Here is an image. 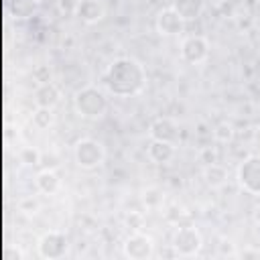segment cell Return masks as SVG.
Listing matches in <instances>:
<instances>
[{"label": "cell", "instance_id": "cell-1", "mask_svg": "<svg viewBox=\"0 0 260 260\" xmlns=\"http://www.w3.org/2000/svg\"><path fill=\"white\" fill-rule=\"evenodd\" d=\"M104 85L116 98H132L144 89L146 71L134 57H118L106 67Z\"/></svg>", "mask_w": 260, "mask_h": 260}, {"label": "cell", "instance_id": "cell-2", "mask_svg": "<svg viewBox=\"0 0 260 260\" xmlns=\"http://www.w3.org/2000/svg\"><path fill=\"white\" fill-rule=\"evenodd\" d=\"M110 108V102L106 93L95 85H85L75 91L73 95V110L77 116L85 120H98L102 118Z\"/></svg>", "mask_w": 260, "mask_h": 260}, {"label": "cell", "instance_id": "cell-3", "mask_svg": "<svg viewBox=\"0 0 260 260\" xmlns=\"http://www.w3.org/2000/svg\"><path fill=\"white\" fill-rule=\"evenodd\" d=\"M73 160L79 169L83 171H93L98 167L104 165L106 160V148L100 140L95 138H79L75 144H73Z\"/></svg>", "mask_w": 260, "mask_h": 260}, {"label": "cell", "instance_id": "cell-4", "mask_svg": "<svg viewBox=\"0 0 260 260\" xmlns=\"http://www.w3.org/2000/svg\"><path fill=\"white\" fill-rule=\"evenodd\" d=\"M175 256L181 258H193L203 248V236L195 225H179L171 240Z\"/></svg>", "mask_w": 260, "mask_h": 260}, {"label": "cell", "instance_id": "cell-5", "mask_svg": "<svg viewBox=\"0 0 260 260\" xmlns=\"http://www.w3.org/2000/svg\"><path fill=\"white\" fill-rule=\"evenodd\" d=\"M69 252V238L61 230H49L37 240V254L45 260H59Z\"/></svg>", "mask_w": 260, "mask_h": 260}, {"label": "cell", "instance_id": "cell-6", "mask_svg": "<svg viewBox=\"0 0 260 260\" xmlns=\"http://www.w3.org/2000/svg\"><path fill=\"white\" fill-rule=\"evenodd\" d=\"M236 179L246 193L260 195V154H248L238 165Z\"/></svg>", "mask_w": 260, "mask_h": 260}, {"label": "cell", "instance_id": "cell-7", "mask_svg": "<svg viewBox=\"0 0 260 260\" xmlns=\"http://www.w3.org/2000/svg\"><path fill=\"white\" fill-rule=\"evenodd\" d=\"M122 252L130 260H148L154 256V240L144 232H130L122 244Z\"/></svg>", "mask_w": 260, "mask_h": 260}, {"label": "cell", "instance_id": "cell-8", "mask_svg": "<svg viewBox=\"0 0 260 260\" xmlns=\"http://www.w3.org/2000/svg\"><path fill=\"white\" fill-rule=\"evenodd\" d=\"M181 59L189 65H199L209 57V41L201 35H189L181 41L179 47Z\"/></svg>", "mask_w": 260, "mask_h": 260}, {"label": "cell", "instance_id": "cell-9", "mask_svg": "<svg viewBox=\"0 0 260 260\" xmlns=\"http://www.w3.org/2000/svg\"><path fill=\"white\" fill-rule=\"evenodd\" d=\"M185 24H187L185 18L173 6L158 10V14L154 18V28L160 37H177L185 30Z\"/></svg>", "mask_w": 260, "mask_h": 260}, {"label": "cell", "instance_id": "cell-10", "mask_svg": "<svg viewBox=\"0 0 260 260\" xmlns=\"http://www.w3.org/2000/svg\"><path fill=\"white\" fill-rule=\"evenodd\" d=\"M148 134L152 140H165V142H177L179 140V126L173 118H167V116H160V118H154L148 126Z\"/></svg>", "mask_w": 260, "mask_h": 260}, {"label": "cell", "instance_id": "cell-11", "mask_svg": "<svg viewBox=\"0 0 260 260\" xmlns=\"http://www.w3.org/2000/svg\"><path fill=\"white\" fill-rule=\"evenodd\" d=\"M32 100H35V106L37 108H49V110H53L61 102V89L53 81L37 83L35 93H32Z\"/></svg>", "mask_w": 260, "mask_h": 260}, {"label": "cell", "instance_id": "cell-12", "mask_svg": "<svg viewBox=\"0 0 260 260\" xmlns=\"http://www.w3.org/2000/svg\"><path fill=\"white\" fill-rule=\"evenodd\" d=\"M177 154V148L173 142H165V140H152L148 142L146 146V156L154 162V165H167L175 158Z\"/></svg>", "mask_w": 260, "mask_h": 260}, {"label": "cell", "instance_id": "cell-13", "mask_svg": "<svg viewBox=\"0 0 260 260\" xmlns=\"http://www.w3.org/2000/svg\"><path fill=\"white\" fill-rule=\"evenodd\" d=\"M106 10H104V4L100 0H79L77 2V10H75V16L85 22V24H95L104 18Z\"/></svg>", "mask_w": 260, "mask_h": 260}, {"label": "cell", "instance_id": "cell-14", "mask_svg": "<svg viewBox=\"0 0 260 260\" xmlns=\"http://www.w3.org/2000/svg\"><path fill=\"white\" fill-rule=\"evenodd\" d=\"M39 0H6V12L14 20H28L39 12Z\"/></svg>", "mask_w": 260, "mask_h": 260}, {"label": "cell", "instance_id": "cell-15", "mask_svg": "<svg viewBox=\"0 0 260 260\" xmlns=\"http://www.w3.org/2000/svg\"><path fill=\"white\" fill-rule=\"evenodd\" d=\"M35 187L43 195H55L61 189V179L55 169H41L35 177Z\"/></svg>", "mask_w": 260, "mask_h": 260}, {"label": "cell", "instance_id": "cell-16", "mask_svg": "<svg viewBox=\"0 0 260 260\" xmlns=\"http://www.w3.org/2000/svg\"><path fill=\"white\" fill-rule=\"evenodd\" d=\"M201 175H203L205 185L211 187V189H219V187H223L228 183V169L223 165H219V162H207L203 167Z\"/></svg>", "mask_w": 260, "mask_h": 260}, {"label": "cell", "instance_id": "cell-17", "mask_svg": "<svg viewBox=\"0 0 260 260\" xmlns=\"http://www.w3.org/2000/svg\"><path fill=\"white\" fill-rule=\"evenodd\" d=\"M171 6L185 18V22H189L201 16V12L205 10V0H173Z\"/></svg>", "mask_w": 260, "mask_h": 260}, {"label": "cell", "instance_id": "cell-18", "mask_svg": "<svg viewBox=\"0 0 260 260\" xmlns=\"http://www.w3.org/2000/svg\"><path fill=\"white\" fill-rule=\"evenodd\" d=\"M211 136L217 140V142H230L232 138H234V126H232V122H228V120H221L219 124H215V128L211 130Z\"/></svg>", "mask_w": 260, "mask_h": 260}, {"label": "cell", "instance_id": "cell-19", "mask_svg": "<svg viewBox=\"0 0 260 260\" xmlns=\"http://www.w3.org/2000/svg\"><path fill=\"white\" fill-rule=\"evenodd\" d=\"M32 124L39 128V130H45L53 124V110L49 108H37L32 112Z\"/></svg>", "mask_w": 260, "mask_h": 260}, {"label": "cell", "instance_id": "cell-20", "mask_svg": "<svg viewBox=\"0 0 260 260\" xmlns=\"http://www.w3.org/2000/svg\"><path fill=\"white\" fill-rule=\"evenodd\" d=\"M18 158H20V162L26 165V167H37V165L41 162V152H39L35 146H24V148H20Z\"/></svg>", "mask_w": 260, "mask_h": 260}, {"label": "cell", "instance_id": "cell-21", "mask_svg": "<svg viewBox=\"0 0 260 260\" xmlns=\"http://www.w3.org/2000/svg\"><path fill=\"white\" fill-rule=\"evenodd\" d=\"M142 201H144V205H146V207L154 209V207H158V205H160L162 195H160V191H158L156 187H150V189H146V191L142 193Z\"/></svg>", "mask_w": 260, "mask_h": 260}, {"label": "cell", "instance_id": "cell-22", "mask_svg": "<svg viewBox=\"0 0 260 260\" xmlns=\"http://www.w3.org/2000/svg\"><path fill=\"white\" fill-rule=\"evenodd\" d=\"M124 225L128 230H132V232H140V228L144 225V215L140 211H130L126 215V219H124Z\"/></svg>", "mask_w": 260, "mask_h": 260}, {"label": "cell", "instance_id": "cell-23", "mask_svg": "<svg viewBox=\"0 0 260 260\" xmlns=\"http://www.w3.org/2000/svg\"><path fill=\"white\" fill-rule=\"evenodd\" d=\"M77 2H79V0H57V10H59L63 16H75Z\"/></svg>", "mask_w": 260, "mask_h": 260}, {"label": "cell", "instance_id": "cell-24", "mask_svg": "<svg viewBox=\"0 0 260 260\" xmlns=\"http://www.w3.org/2000/svg\"><path fill=\"white\" fill-rule=\"evenodd\" d=\"M32 77L37 83H47V81H51V69L47 65H37L32 69Z\"/></svg>", "mask_w": 260, "mask_h": 260}, {"label": "cell", "instance_id": "cell-25", "mask_svg": "<svg viewBox=\"0 0 260 260\" xmlns=\"http://www.w3.org/2000/svg\"><path fill=\"white\" fill-rule=\"evenodd\" d=\"M43 169H57L59 167V156L57 154H41V162Z\"/></svg>", "mask_w": 260, "mask_h": 260}, {"label": "cell", "instance_id": "cell-26", "mask_svg": "<svg viewBox=\"0 0 260 260\" xmlns=\"http://www.w3.org/2000/svg\"><path fill=\"white\" fill-rule=\"evenodd\" d=\"M20 209L26 211V213H37V211H39V201H35L32 197H28V199H24V201L20 203Z\"/></svg>", "mask_w": 260, "mask_h": 260}, {"label": "cell", "instance_id": "cell-27", "mask_svg": "<svg viewBox=\"0 0 260 260\" xmlns=\"http://www.w3.org/2000/svg\"><path fill=\"white\" fill-rule=\"evenodd\" d=\"M252 215H254L256 225H260V205H258V207H254V213H252Z\"/></svg>", "mask_w": 260, "mask_h": 260}, {"label": "cell", "instance_id": "cell-28", "mask_svg": "<svg viewBox=\"0 0 260 260\" xmlns=\"http://www.w3.org/2000/svg\"><path fill=\"white\" fill-rule=\"evenodd\" d=\"M240 256H244V258H246V256H256V258H258V256H260V252H252V250H248V252H242Z\"/></svg>", "mask_w": 260, "mask_h": 260}]
</instances>
